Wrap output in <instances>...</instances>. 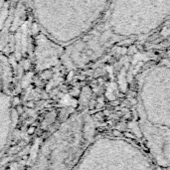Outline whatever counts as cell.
Returning <instances> with one entry per match:
<instances>
[{
  "label": "cell",
  "instance_id": "6da1fadb",
  "mask_svg": "<svg viewBox=\"0 0 170 170\" xmlns=\"http://www.w3.org/2000/svg\"><path fill=\"white\" fill-rule=\"evenodd\" d=\"M138 52V47H136L135 45L131 44L130 46L128 47V55H130V56H132V55L136 54Z\"/></svg>",
  "mask_w": 170,
  "mask_h": 170
}]
</instances>
